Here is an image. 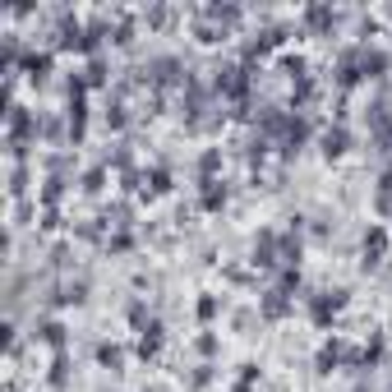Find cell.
<instances>
[{
    "label": "cell",
    "instance_id": "30bf717a",
    "mask_svg": "<svg viewBox=\"0 0 392 392\" xmlns=\"http://www.w3.org/2000/svg\"><path fill=\"white\" fill-rule=\"evenodd\" d=\"M102 180H106L102 171H88V176H83V189H88V194H97V189H102Z\"/></svg>",
    "mask_w": 392,
    "mask_h": 392
},
{
    "label": "cell",
    "instance_id": "ba28073f",
    "mask_svg": "<svg viewBox=\"0 0 392 392\" xmlns=\"http://www.w3.org/2000/svg\"><path fill=\"white\" fill-rule=\"evenodd\" d=\"M227 203V189H217V180H208V189H203V208H222Z\"/></svg>",
    "mask_w": 392,
    "mask_h": 392
},
{
    "label": "cell",
    "instance_id": "8992f818",
    "mask_svg": "<svg viewBox=\"0 0 392 392\" xmlns=\"http://www.w3.org/2000/svg\"><path fill=\"white\" fill-rule=\"evenodd\" d=\"M37 337H42L46 347H61L65 328H61V323H56V318H42V323H37Z\"/></svg>",
    "mask_w": 392,
    "mask_h": 392
},
{
    "label": "cell",
    "instance_id": "3957f363",
    "mask_svg": "<svg viewBox=\"0 0 392 392\" xmlns=\"http://www.w3.org/2000/svg\"><path fill=\"white\" fill-rule=\"evenodd\" d=\"M347 148H351V134H347V130H328V134H323V157H342Z\"/></svg>",
    "mask_w": 392,
    "mask_h": 392
},
{
    "label": "cell",
    "instance_id": "4fadbf2b",
    "mask_svg": "<svg viewBox=\"0 0 392 392\" xmlns=\"http://www.w3.org/2000/svg\"><path fill=\"white\" fill-rule=\"evenodd\" d=\"M217 314V300H212V296H203V300H198V318H212Z\"/></svg>",
    "mask_w": 392,
    "mask_h": 392
},
{
    "label": "cell",
    "instance_id": "7a4b0ae2",
    "mask_svg": "<svg viewBox=\"0 0 392 392\" xmlns=\"http://www.w3.org/2000/svg\"><path fill=\"white\" fill-rule=\"evenodd\" d=\"M148 74H152V83H171V79L180 74V61L162 56V61H152V65H148Z\"/></svg>",
    "mask_w": 392,
    "mask_h": 392
},
{
    "label": "cell",
    "instance_id": "277c9868",
    "mask_svg": "<svg viewBox=\"0 0 392 392\" xmlns=\"http://www.w3.org/2000/svg\"><path fill=\"white\" fill-rule=\"evenodd\" d=\"M287 309H291L287 291H268V296H263V314H268V318H282Z\"/></svg>",
    "mask_w": 392,
    "mask_h": 392
},
{
    "label": "cell",
    "instance_id": "52a82bcc",
    "mask_svg": "<svg viewBox=\"0 0 392 392\" xmlns=\"http://www.w3.org/2000/svg\"><path fill=\"white\" fill-rule=\"evenodd\" d=\"M378 258H383V231H369V240H364V268H374Z\"/></svg>",
    "mask_w": 392,
    "mask_h": 392
},
{
    "label": "cell",
    "instance_id": "9c48e42d",
    "mask_svg": "<svg viewBox=\"0 0 392 392\" xmlns=\"http://www.w3.org/2000/svg\"><path fill=\"white\" fill-rule=\"evenodd\" d=\"M97 360L116 369V364H121V351H116V347H97Z\"/></svg>",
    "mask_w": 392,
    "mask_h": 392
},
{
    "label": "cell",
    "instance_id": "7c38bea8",
    "mask_svg": "<svg viewBox=\"0 0 392 392\" xmlns=\"http://www.w3.org/2000/svg\"><path fill=\"white\" fill-rule=\"evenodd\" d=\"M65 369H70L65 355H56V364H51V383H65Z\"/></svg>",
    "mask_w": 392,
    "mask_h": 392
},
{
    "label": "cell",
    "instance_id": "5b68a950",
    "mask_svg": "<svg viewBox=\"0 0 392 392\" xmlns=\"http://www.w3.org/2000/svg\"><path fill=\"white\" fill-rule=\"evenodd\" d=\"M56 300H61V305H83V300H88V282H65Z\"/></svg>",
    "mask_w": 392,
    "mask_h": 392
},
{
    "label": "cell",
    "instance_id": "6da1fadb",
    "mask_svg": "<svg viewBox=\"0 0 392 392\" xmlns=\"http://www.w3.org/2000/svg\"><path fill=\"white\" fill-rule=\"evenodd\" d=\"M254 263H263V268L277 263V236H272V231H263V236L254 240Z\"/></svg>",
    "mask_w": 392,
    "mask_h": 392
},
{
    "label": "cell",
    "instance_id": "8fae6325",
    "mask_svg": "<svg viewBox=\"0 0 392 392\" xmlns=\"http://www.w3.org/2000/svg\"><path fill=\"white\" fill-rule=\"evenodd\" d=\"M106 125L121 130V125H125V106H111V111H106Z\"/></svg>",
    "mask_w": 392,
    "mask_h": 392
}]
</instances>
